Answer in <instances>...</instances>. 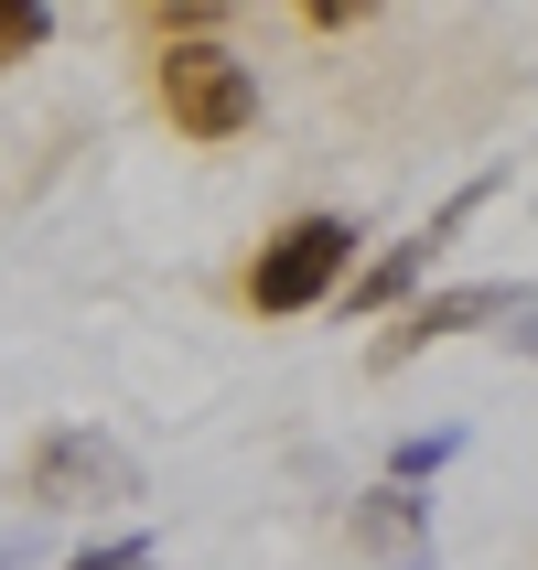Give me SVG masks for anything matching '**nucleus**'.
Wrapping results in <instances>:
<instances>
[{"mask_svg": "<svg viewBox=\"0 0 538 570\" xmlns=\"http://www.w3.org/2000/svg\"><path fill=\"white\" fill-rule=\"evenodd\" d=\"M345 539L378 549V560H431V495H410V484H378V495H355L345 507Z\"/></svg>", "mask_w": 538, "mask_h": 570, "instance_id": "nucleus-6", "label": "nucleus"}, {"mask_svg": "<svg viewBox=\"0 0 538 570\" xmlns=\"http://www.w3.org/2000/svg\"><path fill=\"white\" fill-rule=\"evenodd\" d=\"M366 11H378V0H302V22H313V32H355Z\"/></svg>", "mask_w": 538, "mask_h": 570, "instance_id": "nucleus-10", "label": "nucleus"}, {"mask_svg": "<svg viewBox=\"0 0 538 570\" xmlns=\"http://www.w3.org/2000/svg\"><path fill=\"white\" fill-rule=\"evenodd\" d=\"M507 355H528V366H538V291L517 302V323H507Z\"/></svg>", "mask_w": 538, "mask_h": 570, "instance_id": "nucleus-11", "label": "nucleus"}, {"mask_svg": "<svg viewBox=\"0 0 538 570\" xmlns=\"http://www.w3.org/2000/svg\"><path fill=\"white\" fill-rule=\"evenodd\" d=\"M0 570H22V539H0Z\"/></svg>", "mask_w": 538, "mask_h": 570, "instance_id": "nucleus-12", "label": "nucleus"}, {"mask_svg": "<svg viewBox=\"0 0 538 570\" xmlns=\"http://www.w3.org/2000/svg\"><path fill=\"white\" fill-rule=\"evenodd\" d=\"M485 205H496V173H475V184L452 194V205H442V216H431V226H420V237H399V248H378V258H366V269H355V281H345V323L410 313V291L431 281V258L452 248V226H463V216H485Z\"/></svg>", "mask_w": 538, "mask_h": 570, "instance_id": "nucleus-4", "label": "nucleus"}, {"mask_svg": "<svg viewBox=\"0 0 538 570\" xmlns=\"http://www.w3.org/2000/svg\"><path fill=\"white\" fill-rule=\"evenodd\" d=\"M22 495H32V507H55V517H76V507H119V495H140V463H129L108 431L65 420V431H43V442H32Z\"/></svg>", "mask_w": 538, "mask_h": 570, "instance_id": "nucleus-3", "label": "nucleus"}, {"mask_svg": "<svg viewBox=\"0 0 538 570\" xmlns=\"http://www.w3.org/2000/svg\"><path fill=\"white\" fill-rule=\"evenodd\" d=\"M32 43H55V0H0V65Z\"/></svg>", "mask_w": 538, "mask_h": 570, "instance_id": "nucleus-8", "label": "nucleus"}, {"mask_svg": "<svg viewBox=\"0 0 538 570\" xmlns=\"http://www.w3.org/2000/svg\"><path fill=\"white\" fill-rule=\"evenodd\" d=\"M151 87H162V119L184 129V140H205V151L258 129V65H248V55H226L216 32H205V43H162Z\"/></svg>", "mask_w": 538, "mask_h": 570, "instance_id": "nucleus-2", "label": "nucleus"}, {"mask_svg": "<svg viewBox=\"0 0 538 570\" xmlns=\"http://www.w3.org/2000/svg\"><path fill=\"white\" fill-rule=\"evenodd\" d=\"M355 248H366V226H355V216H291V226H270L258 258H248V313L258 323H291V313L345 302Z\"/></svg>", "mask_w": 538, "mask_h": 570, "instance_id": "nucleus-1", "label": "nucleus"}, {"mask_svg": "<svg viewBox=\"0 0 538 570\" xmlns=\"http://www.w3.org/2000/svg\"><path fill=\"white\" fill-rule=\"evenodd\" d=\"M452 452H463V431H399V442H388V484H431V474H452Z\"/></svg>", "mask_w": 538, "mask_h": 570, "instance_id": "nucleus-7", "label": "nucleus"}, {"mask_svg": "<svg viewBox=\"0 0 538 570\" xmlns=\"http://www.w3.org/2000/svg\"><path fill=\"white\" fill-rule=\"evenodd\" d=\"M517 302H528V281H463V291H431V302H410V313H399L378 345H366V366H410L420 345H452V334H485V323L507 334Z\"/></svg>", "mask_w": 538, "mask_h": 570, "instance_id": "nucleus-5", "label": "nucleus"}, {"mask_svg": "<svg viewBox=\"0 0 538 570\" xmlns=\"http://www.w3.org/2000/svg\"><path fill=\"white\" fill-rule=\"evenodd\" d=\"M410 570H431V560H410Z\"/></svg>", "mask_w": 538, "mask_h": 570, "instance_id": "nucleus-13", "label": "nucleus"}, {"mask_svg": "<svg viewBox=\"0 0 538 570\" xmlns=\"http://www.w3.org/2000/svg\"><path fill=\"white\" fill-rule=\"evenodd\" d=\"M65 570H162V539H151V528H129V539H97V549H76Z\"/></svg>", "mask_w": 538, "mask_h": 570, "instance_id": "nucleus-9", "label": "nucleus"}]
</instances>
